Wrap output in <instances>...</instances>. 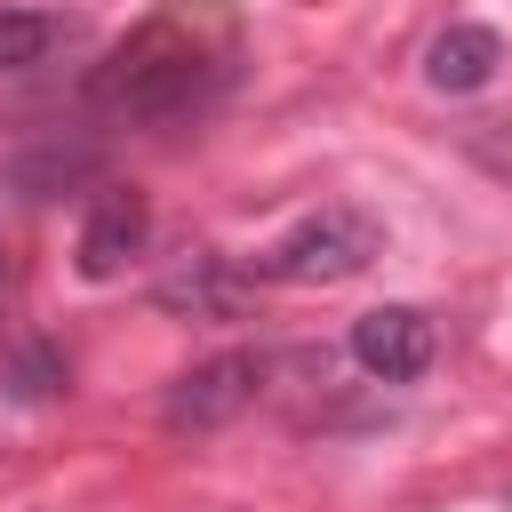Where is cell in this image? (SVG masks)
Instances as JSON below:
<instances>
[{"label":"cell","instance_id":"1","mask_svg":"<svg viewBox=\"0 0 512 512\" xmlns=\"http://www.w3.org/2000/svg\"><path fill=\"white\" fill-rule=\"evenodd\" d=\"M240 72V16L232 0H160L136 32L104 48L88 72V104L104 120H184L216 104Z\"/></svg>","mask_w":512,"mask_h":512},{"label":"cell","instance_id":"2","mask_svg":"<svg viewBox=\"0 0 512 512\" xmlns=\"http://www.w3.org/2000/svg\"><path fill=\"white\" fill-rule=\"evenodd\" d=\"M376 256H384V224L368 208H352V200H328V208L296 216L248 272L256 280H280V288H336V280L368 272Z\"/></svg>","mask_w":512,"mask_h":512},{"label":"cell","instance_id":"3","mask_svg":"<svg viewBox=\"0 0 512 512\" xmlns=\"http://www.w3.org/2000/svg\"><path fill=\"white\" fill-rule=\"evenodd\" d=\"M256 392H264V360H256V352H216V360H200V368H184V376L168 384L160 416H168V432H216V424H232Z\"/></svg>","mask_w":512,"mask_h":512},{"label":"cell","instance_id":"4","mask_svg":"<svg viewBox=\"0 0 512 512\" xmlns=\"http://www.w3.org/2000/svg\"><path fill=\"white\" fill-rule=\"evenodd\" d=\"M152 296H160V312H176V320H240L248 296H256V272L232 264V256H216V248H184V256L152 280Z\"/></svg>","mask_w":512,"mask_h":512},{"label":"cell","instance_id":"5","mask_svg":"<svg viewBox=\"0 0 512 512\" xmlns=\"http://www.w3.org/2000/svg\"><path fill=\"white\" fill-rule=\"evenodd\" d=\"M352 360H360V376H376V384H416V376L440 360V328H432L416 304H376V312L352 320Z\"/></svg>","mask_w":512,"mask_h":512},{"label":"cell","instance_id":"6","mask_svg":"<svg viewBox=\"0 0 512 512\" xmlns=\"http://www.w3.org/2000/svg\"><path fill=\"white\" fill-rule=\"evenodd\" d=\"M144 240H152V208H144V192L136 184H104L96 192V208H88V224H80V280H120L128 272V256H144Z\"/></svg>","mask_w":512,"mask_h":512},{"label":"cell","instance_id":"7","mask_svg":"<svg viewBox=\"0 0 512 512\" xmlns=\"http://www.w3.org/2000/svg\"><path fill=\"white\" fill-rule=\"evenodd\" d=\"M496 64H504V40H496L488 24H448V32L432 40V56H424V80H432L440 96H472V88L496 80Z\"/></svg>","mask_w":512,"mask_h":512},{"label":"cell","instance_id":"8","mask_svg":"<svg viewBox=\"0 0 512 512\" xmlns=\"http://www.w3.org/2000/svg\"><path fill=\"white\" fill-rule=\"evenodd\" d=\"M96 168H104V152H96V144L40 136V144H24V152L8 160V184H16L24 200H56L64 184H80V176H96Z\"/></svg>","mask_w":512,"mask_h":512},{"label":"cell","instance_id":"9","mask_svg":"<svg viewBox=\"0 0 512 512\" xmlns=\"http://www.w3.org/2000/svg\"><path fill=\"white\" fill-rule=\"evenodd\" d=\"M64 40H72V16H56V8H0V72L48 64Z\"/></svg>","mask_w":512,"mask_h":512},{"label":"cell","instance_id":"10","mask_svg":"<svg viewBox=\"0 0 512 512\" xmlns=\"http://www.w3.org/2000/svg\"><path fill=\"white\" fill-rule=\"evenodd\" d=\"M8 376H16V392H32V400H40V392H64V360H56L48 344H16V352H8Z\"/></svg>","mask_w":512,"mask_h":512}]
</instances>
